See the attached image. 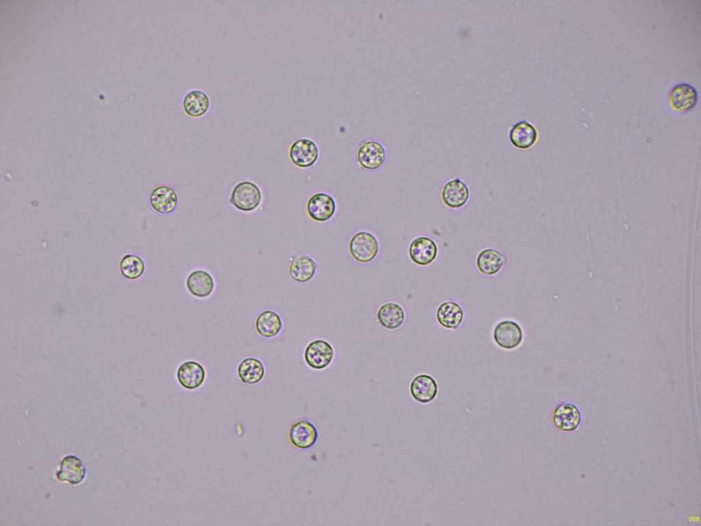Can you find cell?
Returning <instances> with one entry per match:
<instances>
[{
	"mask_svg": "<svg viewBox=\"0 0 701 526\" xmlns=\"http://www.w3.org/2000/svg\"><path fill=\"white\" fill-rule=\"evenodd\" d=\"M262 192L255 182L244 180L237 183L233 188L229 202L236 210L242 212H251L261 205Z\"/></svg>",
	"mask_w": 701,
	"mask_h": 526,
	"instance_id": "obj_1",
	"label": "cell"
},
{
	"mask_svg": "<svg viewBox=\"0 0 701 526\" xmlns=\"http://www.w3.org/2000/svg\"><path fill=\"white\" fill-rule=\"evenodd\" d=\"M385 158L384 147L374 139L367 138L361 140L355 149V161L361 168L366 171L377 170L383 164Z\"/></svg>",
	"mask_w": 701,
	"mask_h": 526,
	"instance_id": "obj_2",
	"label": "cell"
},
{
	"mask_svg": "<svg viewBox=\"0 0 701 526\" xmlns=\"http://www.w3.org/2000/svg\"><path fill=\"white\" fill-rule=\"evenodd\" d=\"M379 245L376 237L370 232L360 231L354 234L348 242V252L355 262L368 264L378 255Z\"/></svg>",
	"mask_w": 701,
	"mask_h": 526,
	"instance_id": "obj_3",
	"label": "cell"
},
{
	"mask_svg": "<svg viewBox=\"0 0 701 526\" xmlns=\"http://www.w3.org/2000/svg\"><path fill=\"white\" fill-rule=\"evenodd\" d=\"M524 338L523 331L515 321L505 320L497 323L493 330V339L498 347L506 350L518 348Z\"/></svg>",
	"mask_w": 701,
	"mask_h": 526,
	"instance_id": "obj_4",
	"label": "cell"
},
{
	"mask_svg": "<svg viewBox=\"0 0 701 526\" xmlns=\"http://www.w3.org/2000/svg\"><path fill=\"white\" fill-rule=\"evenodd\" d=\"M335 355L332 345L322 339L311 341L304 351L305 363L312 369L322 370L329 366Z\"/></svg>",
	"mask_w": 701,
	"mask_h": 526,
	"instance_id": "obj_5",
	"label": "cell"
},
{
	"mask_svg": "<svg viewBox=\"0 0 701 526\" xmlns=\"http://www.w3.org/2000/svg\"><path fill=\"white\" fill-rule=\"evenodd\" d=\"M307 216L316 222H325L335 213L336 203L330 195L318 192L312 194L306 202Z\"/></svg>",
	"mask_w": 701,
	"mask_h": 526,
	"instance_id": "obj_6",
	"label": "cell"
},
{
	"mask_svg": "<svg viewBox=\"0 0 701 526\" xmlns=\"http://www.w3.org/2000/svg\"><path fill=\"white\" fill-rule=\"evenodd\" d=\"M290 161L299 168H309L317 162L319 149L316 142L309 138H299L294 141L288 151Z\"/></svg>",
	"mask_w": 701,
	"mask_h": 526,
	"instance_id": "obj_7",
	"label": "cell"
},
{
	"mask_svg": "<svg viewBox=\"0 0 701 526\" xmlns=\"http://www.w3.org/2000/svg\"><path fill=\"white\" fill-rule=\"evenodd\" d=\"M441 199L445 206L457 210L463 207L468 201L470 189L460 178L447 181L441 189Z\"/></svg>",
	"mask_w": 701,
	"mask_h": 526,
	"instance_id": "obj_8",
	"label": "cell"
},
{
	"mask_svg": "<svg viewBox=\"0 0 701 526\" xmlns=\"http://www.w3.org/2000/svg\"><path fill=\"white\" fill-rule=\"evenodd\" d=\"M439 248L432 238L421 236L414 238L409 247L410 259L420 266H428L437 258Z\"/></svg>",
	"mask_w": 701,
	"mask_h": 526,
	"instance_id": "obj_9",
	"label": "cell"
},
{
	"mask_svg": "<svg viewBox=\"0 0 701 526\" xmlns=\"http://www.w3.org/2000/svg\"><path fill=\"white\" fill-rule=\"evenodd\" d=\"M318 437L316 427L307 419H301L294 423L288 433L290 443L299 449L311 448L316 444Z\"/></svg>",
	"mask_w": 701,
	"mask_h": 526,
	"instance_id": "obj_10",
	"label": "cell"
},
{
	"mask_svg": "<svg viewBox=\"0 0 701 526\" xmlns=\"http://www.w3.org/2000/svg\"><path fill=\"white\" fill-rule=\"evenodd\" d=\"M177 378L180 385L187 390H195L201 387L206 378V371L203 366L194 360L183 362L177 368Z\"/></svg>",
	"mask_w": 701,
	"mask_h": 526,
	"instance_id": "obj_11",
	"label": "cell"
},
{
	"mask_svg": "<svg viewBox=\"0 0 701 526\" xmlns=\"http://www.w3.org/2000/svg\"><path fill=\"white\" fill-rule=\"evenodd\" d=\"M178 201V195L174 188L164 184L154 188L149 196L151 208L162 214L173 212L177 206Z\"/></svg>",
	"mask_w": 701,
	"mask_h": 526,
	"instance_id": "obj_12",
	"label": "cell"
},
{
	"mask_svg": "<svg viewBox=\"0 0 701 526\" xmlns=\"http://www.w3.org/2000/svg\"><path fill=\"white\" fill-rule=\"evenodd\" d=\"M186 286L188 292L199 299L209 297L214 292L215 283L212 275L207 271L197 269L187 276Z\"/></svg>",
	"mask_w": 701,
	"mask_h": 526,
	"instance_id": "obj_13",
	"label": "cell"
},
{
	"mask_svg": "<svg viewBox=\"0 0 701 526\" xmlns=\"http://www.w3.org/2000/svg\"><path fill=\"white\" fill-rule=\"evenodd\" d=\"M409 390L414 400L422 403H427L436 398L438 393V385L432 376L428 374H420L411 381Z\"/></svg>",
	"mask_w": 701,
	"mask_h": 526,
	"instance_id": "obj_14",
	"label": "cell"
},
{
	"mask_svg": "<svg viewBox=\"0 0 701 526\" xmlns=\"http://www.w3.org/2000/svg\"><path fill=\"white\" fill-rule=\"evenodd\" d=\"M464 318V312L461 306L453 301H444L441 303L436 310L437 323L446 329H457L461 325Z\"/></svg>",
	"mask_w": 701,
	"mask_h": 526,
	"instance_id": "obj_15",
	"label": "cell"
},
{
	"mask_svg": "<svg viewBox=\"0 0 701 526\" xmlns=\"http://www.w3.org/2000/svg\"><path fill=\"white\" fill-rule=\"evenodd\" d=\"M509 139L511 143L520 149L532 147L538 140L537 129L526 121L515 123L509 129Z\"/></svg>",
	"mask_w": 701,
	"mask_h": 526,
	"instance_id": "obj_16",
	"label": "cell"
},
{
	"mask_svg": "<svg viewBox=\"0 0 701 526\" xmlns=\"http://www.w3.org/2000/svg\"><path fill=\"white\" fill-rule=\"evenodd\" d=\"M317 267V263L311 257L298 253L292 258L288 271L295 281L306 283L314 277Z\"/></svg>",
	"mask_w": 701,
	"mask_h": 526,
	"instance_id": "obj_17",
	"label": "cell"
},
{
	"mask_svg": "<svg viewBox=\"0 0 701 526\" xmlns=\"http://www.w3.org/2000/svg\"><path fill=\"white\" fill-rule=\"evenodd\" d=\"M552 421L556 428L562 431H572L581 421L578 408L571 403H561L552 412Z\"/></svg>",
	"mask_w": 701,
	"mask_h": 526,
	"instance_id": "obj_18",
	"label": "cell"
},
{
	"mask_svg": "<svg viewBox=\"0 0 701 526\" xmlns=\"http://www.w3.org/2000/svg\"><path fill=\"white\" fill-rule=\"evenodd\" d=\"M506 262L503 254L498 249L487 248L482 250L476 258V266L479 271L488 276L498 273Z\"/></svg>",
	"mask_w": 701,
	"mask_h": 526,
	"instance_id": "obj_19",
	"label": "cell"
},
{
	"mask_svg": "<svg viewBox=\"0 0 701 526\" xmlns=\"http://www.w3.org/2000/svg\"><path fill=\"white\" fill-rule=\"evenodd\" d=\"M182 107L184 112L192 118L205 116L210 107V99L207 93L201 90H192L186 94Z\"/></svg>",
	"mask_w": 701,
	"mask_h": 526,
	"instance_id": "obj_20",
	"label": "cell"
},
{
	"mask_svg": "<svg viewBox=\"0 0 701 526\" xmlns=\"http://www.w3.org/2000/svg\"><path fill=\"white\" fill-rule=\"evenodd\" d=\"M698 99L696 89L687 84H680L672 88L670 93L669 100L673 109L680 112L691 110L696 103Z\"/></svg>",
	"mask_w": 701,
	"mask_h": 526,
	"instance_id": "obj_21",
	"label": "cell"
},
{
	"mask_svg": "<svg viewBox=\"0 0 701 526\" xmlns=\"http://www.w3.org/2000/svg\"><path fill=\"white\" fill-rule=\"evenodd\" d=\"M377 318L381 326L392 330L403 325L405 319V314L400 305L394 302H388L379 308L377 312Z\"/></svg>",
	"mask_w": 701,
	"mask_h": 526,
	"instance_id": "obj_22",
	"label": "cell"
},
{
	"mask_svg": "<svg viewBox=\"0 0 701 526\" xmlns=\"http://www.w3.org/2000/svg\"><path fill=\"white\" fill-rule=\"evenodd\" d=\"M283 327L280 316L275 311L266 310L260 312L255 321L257 333L264 338H273L281 330Z\"/></svg>",
	"mask_w": 701,
	"mask_h": 526,
	"instance_id": "obj_23",
	"label": "cell"
},
{
	"mask_svg": "<svg viewBox=\"0 0 701 526\" xmlns=\"http://www.w3.org/2000/svg\"><path fill=\"white\" fill-rule=\"evenodd\" d=\"M237 371L239 378L248 384L259 383L265 375L263 363L255 358H247L242 360Z\"/></svg>",
	"mask_w": 701,
	"mask_h": 526,
	"instance_id": "obj_24",
	"label": "cell"
},
{
	"mask_svg": "<svg viewBox=\"0 0 701 526\" xmlns=\"http://www.w3.org/2000/svg\"><path fill=\"white\" fill-rule=\"evenodd\" d=\"M85 474L86 471L81 462L76 457L70 455L62 460L57 477L59 480L76 484L84 479Z\"/></svg>",
	"mask_w": 701,
	"mask_h": 526,
	"instance_id": "obj_25",
	"label": "cell"
},
{
	"mask_svg": "<svg viewBox=\"0 0 701 526\" xmlns=\"http://www.w3.org/2000/svg\"><path fill=\"white\" fill-rule=\"evenodd\" d=\"M119 269L121 275L129 280H136L142 276L145 271L143 260L138 255L127 254L120 261Z\"/></svg>",
	"mask_w": 701,
	"mask_h": 526,
	"instance_id": "obj_26",
	"label": "cell"
}]
</instances>
